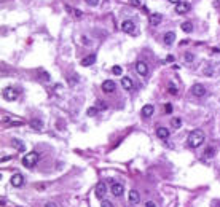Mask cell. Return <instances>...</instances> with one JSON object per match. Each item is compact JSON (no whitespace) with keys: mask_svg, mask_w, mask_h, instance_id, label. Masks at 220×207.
<instances>
[{"mask_svg":"<svg viewBox=\"0 0 220 207\" xmlns=\"http://www.w3.org/2000/svg\"><path fill=\"white\" fill-rule=\"evenodd\" d=\"M112 73H113V75H117V77H120V75L123 73V68H121L120 65H115V67L112 68Z\"/></svg>","mask_w":220,"mask_h":207,"instance_id":"d4e9b609","label":"cell"},{"mask_svg":"<svg viewBox=\"0 0 220 207\" xmlns=\"http://www.w3.org/2000/svg\"><path fill=\"white\" fill-rule=\"evenodd\" d=\"M190 92L193 96H196V97H203V96L206 94V88L201 85V83H195V85L190 88Z\"/></svg>","mask_w":220,"mask_h":207,"instance_id":"277c9868","label":"cell"},{"mask_svg":"<svg viewBox=\"0 0 220 207\" xmlns=\"http://www.w3.org/2000/svg\"><path fill=\"white\" fill-rule=\"evenodd\" d=\"M85 2H86L89 7H96V5L99 3V0H85Z\"/></svg>","mask_w":220,"mask_h":207,"instance_id":"f1b7e54d","label":"cell"},{"mask_svg":"<svg viewBox=\"0 0 220 207\" xmlns=\"http://www.w3.org/2000/svg\"><path fill=\"white\" fill-rule=\"evenodd\" d=\"M99 108H104L105 110L107 108V104H99Z\"/></svg>","mask_w":220,"mask_h":207,"instance_id":"8d00e7d4","label":"cell"},{"mask_svg":"<svg viewBox=\"0 0 220 207\" xmlns=\"http://www.w3.org/2000/svg\"><path fill=\"white\" fill-rule=\"evenodd\" d=\"M105 191H107V186H105L104 182H99L98 185H96V196H98L99 199H104Z\"/></svg>","mask_w":220,"mask_h":207,"instance_id":"8fae6325","label":"cell"},{"mask_svg":"<svg viewBox=\"0 0 220 207\" xmlns=\"http://www.w3.org/2000/svg\"><path fill=\"white\" fill-rule=\"evenodd\" d=\"M128 199H129V202L131 204H137L141 201V195H139V191L137 190H131L129 191V195H128Z\"/></svg>","mask_w":220,"mask_h":207,"instance_id":"4fadbf2b","label":"cell"},{"mask_svg":"<svg viewBox=\"0 0 220 207\" xmlns=\"http://www.w3.org/2000/svg\"><path fill=\"white\" fill-rule=\"evenodd\" d=\"M72 11H74V15H75L77 18H81V15H83V13H81L80 10H72Z\"/></svg>","mask_w":220,"mask_h":207,"instance_id":"d6a6232c","label":"cell"},{"mask_svg":"<svg viewBox=\"0 0 220 207\" xmlns=\"http://www.w3.org/2000/svg\"><path fill=\"white\" fill-rule=\"evenodd\" d=\"M40 159V155L37 153V151H29L24 158H22V166H26V167H34V166L38 162Z\"/></svg>","mask_w":220,"mask_h":207,"instance_id":"7a4b0ae2","label":"cell"},{"mask_svg":"<svg viewBox=\"0 0 220 207\" xmlns=\"http://www.w3.org/2000/svg\"><path fill=\"white\" fill-rule=\"evenodd\" d=\"M161 22V15H158V13H155V15L150 16V24L152 26H158Z\"/></svg>","mask_w":220,"mask_h":207,"instance_id":"ffe728a7","label":"cell"},{"mask_svg":"<svg viewBox=\"0 0 220 207\" xmlns=\"http://www.w3.org/2000/svg\"><path fill=\"white\" fill-rule=\"evenodd\" d=\"M171 124L174 128H180L182 126V118H172L171 120Z\"/></svg>","mask_w":220,"mask_h":207,"instance_id":"7402d4cb","label":"cell"},{"mask_svg":"<svg viewBox=\"0 0 220 207\" xmlns=\"http://www.w3.org/2000/svg\"><path fill=\"white\" fill-rule=\"evenodd\" d=\"M81 40H83V45H89V40L86 37H81Z\"/></svg>","mask_w":220,"mask_h":207,"instance_id":"d590c367","label":"cell"},{"mask_svg":"<svg viewBox=\"0 0 220 207\" xmlns=\"http://www.w3.org/2000/svg\"><path fill=\"white\" fill-rule=\"evenodd\" d=\"M2 96H3V99L8 101V102H13V101H16V99H18V92H16V89H15V88H11V86H7V88L3 89Z\"/></svg>","mask_w":220,"mask_h":207,"instance_id":"3957f363","label":"cell"},{"mask_svg":"<svg viewBox=\"0 0 220 207\" xmlns=\"http://www.w3.org/2000/svg\"><path fill=\"white\" fill-rule=\"evenodd\" d=\"M153 113H155V107H153V105L147 104V105L142 107V118H150Z\"/></svg>","mask_w":220,"mask_h":207,"instance_id":"7c38bea8","label":"cell"},{"mask_svg":"<svg viewBox=\"0 0 220 207\" xmlns=\"http://www.w3.org/2000/svg\"><path fill=\"white\" fill-rule=\"evenodd\" d=\"M11 185L15 186V188H21L22 185H24V177H22V174H15L11 177Z\"/></svg>","mask_w":220,"mask_h":207,"instance_id":"30bf717a","label":"cell"},{"mask_svg":"<svg viewBox=\"0 0 220 207\" xmlns=\"http://www.w3.org/2000/svg\"><path fill=\"white\" fill-rule=\"evenodd\" d=\"M145 207H156V204H155L153 201H147V202H145Z\"/></svg>","mask_w":220,"mask_h":207,"instance_id":"1f68e13d","label":"cell"},{"mask_svg":"<svg viewBox=\"0 0 220 207\" xmlns=\"http://www.w3.org/2000/svg\"><path fill=\"white\" fill-rule=\"evenodd\" d=\"M180 29L184 31V32H191V31H193V24H191L190 21H185V22H182V26H180Z\"/></svg>","mask_w":220,"mask_h":207,"instance_id":"d6986e66","label":"cell"},{"mask_svg":"<svg viewBox=\"0 0 220 207\" xmlns=\"http://www.w3.org/2000/svg\"><path fill=\"white\" fill-rule=\"evenodd\" d=\"M214 153H215V150H214L212 147H209V148H206L204 156H206V158H214Z\"/></svg>","mask_w":220,"mask_h":207,"instance_id":"44dd1931","label":"cell"},{"mask_svg":"<svg viewBox=\"0 0 220 207\" xmlns=\"http://www.w3.org/2000/svg\"><path fill=\"white\" fill-rule=\"evenodd\" d=\"M121 85H123V88H125L126 91L132 89V86H134L132 78H131V77H123V78H121Z\"/></svg>","mask_w":220,"mask_h":207,"instance_id":"5bb4252c","label":"cell"},{"mask_svg":"<svg viewBox=\"0 0 220 207\" xmlns=\"http://www.w3.org/2000/svg\"><path fill=\"white\" fill-rule=\"evenodd\" d=\"M3 121H5L7 124H13V126H21V124H22L21 121H13V120H10L8 116H7V118H3Z\"/></svg>","mask_w":220,"mask_h":207,"instance_id":"603a6c76","label":"cell"},{"mask_svg":"<svg viewBox=\"0 0 220 207\" xmlns=\"http://www.w3.org/2000/svg\"><path fill=\"white\" fill-rule=\"evenodd\" d=\"M185 61L187 62H191V61H195V54H191V53H185Z\"/></svg>","mask_w":220,"mask_h":207,"instance_id":"484cf974","label":"cell"},{"mask_svg":"<svg viewBox=\"0 0 220 207\" xmlns=\"http://www.w3.org/2000/svg\"><path fill=\"white\" fill-rule=\"evenodd\" d=\"M187 143H188L191 148H198V147H201V143H204V132H203L201 129H193V131L188 134Z\"/></svg>","mask_w":220,"mask_h":207,"instance_id":"6da1fadb","label":"cell"},{"mask_svg":"<svg viewBox=\"0 0 220 207\" xmlns=\"http://www.w3.org/2000/svg\"><path fill=\"white\" fill-rule=\"evenodd\" d=\"M191 8L190 2H180L175 5V13H179V15H185V13H188Z\"/></svg>","mask_w":220,"mask_h":207,"instance_id":"ba28073f","label":"cell"},{"mask_svg":"<svg viewBox=\"0 0 220 207\" xmlns=\"http://www.w3.org/2000/svg\"><path fill=\"white\" fill-rule=\"evenodd\" d=\"M29 124H31V126H32V128H34L35 131H40V129H42V128H43V123H42V121H40L38 118H32Z\"/></svg>","mask_w":220,"mask_h":207,"instance_id":"e0dca14e","label":"cell"},{"mask_svg":"<svg viewBox=\"0 0 220 207\" xmlns=\"http://www.w3.org/2000/svg\"><path fill=\"white\" fill-rule=\"evenodd\" d=\"M169 2H171V3H175V5H177V3H180V0H169Z\"/></svg>","mask_w":220,"mask_h":207,"instance_id":"74e56055","label":"cell"},{"mask_svg":"<svg viewBox=\"0 0 220 207\" xmlns=\"http://www.w3.org/2000/svg\"><path fill=\"white\" fill-rule=\"evenodd\" d=\"M136 72L139 73L141 77H147L148 75V65L144 61H137L136 62Z\"/></svg>","mask_w":220,"mask_h":207,"instance_id":"5b68a950","label":"cell"},{"mask_svg":"<svg viewBox=\"0 0 220 207\" xmlns=\"http://www.w3.org/2000/svg\"><path fill=\"white\" fill-rule=\"evenodd\" d=\"M164 110H166L168 113H171V112H172V105H171V104H166V105H164Z\"/></svg>","mask_w":220,"mask_h":207,"instance_id":"4dcf8cb0","label":"cell"},{"mask_svg":"<svg viewBox=\"0 0 220 207\" xmlns=\"http://www.w3.org/2000/svg\"><path fill=\"white\" fill-rule=\"evenodd\" d=\"M115 89H117V85H115L113 80H105L102 83V91L104 92H113Z\"/></svg>","mask_w":220,"mask_h":207,"instance_id":"9c48e42d","label":"cell"},{"mask_svg":"<svg viewBox=\"0 0 220 207\" xmlns=\"http://www.w3.org/2000/svg\"><path fill=\"white\" fill-rule=\"evenodd\" d=\"M96 62V54H89V56H86V58H83L81 59V65L83 67H88V65H91V64H94Z\"/></svg>","mask_w":220,"mask_h":207,"instance_id":"9a60e30c","label":"cell"},{"mask_svg":"<svg viewBox=\"0 0 220 207\" xmlns=\"http://www.w3.org/2000/svg\"><path fill=\"white\" fill-rule=\"evenodd\" d=\"M42 75H43V78H45V81H50V75H48L46 72H42Z\"/></svg>","mask_w":220,"mask_h":207,"instance_id":"e575fe53","label":"cell"},{"mask_svg":"<svg viewBox=\"0 0 220 207\" xmlns=\"http://www.w3.org/2000/svg\"><path fill=\"white\" fill-rule=\"evenodd\" d=\"M121 29L125 31L126 34H132V35H136V34H137V31H136V24H134L132 21H129V19L123 21V24H121Z\"/></svg>","mask_w":220,"mask_h":207,"instance_id":"8992f818","label":"cell"},{"mask_svg":"<svg viewBox=\"0 0 220 207\" xmlns=\"http://www.w3.org/2000/svg\"><path fill=\"white\" fill-rule=\"evenodd\" d=\"M169 92H171L172 96H175V94H177V88L174 86V83H169Z\"/></svg>","mask_w":220,"mask_h":207,"instance_id":"83f0119b","label":"cell"},{"mask_svg":"<svg viewBox=\"0 0 220 207\" xmlns=\"http://www.w3.org/2000/svg\"><path fill=\"white\" fill-rule=\"evenodd\" d=\"M45 207H58V204H56V202H53V201H48V202L45 204Z\"/></svg>","mask_w":220,"mask_h":207,"instance_id":"f546056e","label":"cell"},{"mask_svg":"<svg viewBox=\"0 0 220 207\" xmlns=\"http://www.w3.org/2000/svg\"><path fill=\"white\" fill-rule=\"evenodd\" d=\"M98 112H99V108L98 107H91V108H88V116H94V115H98Z\"/></svg>","mask_w":220,"mask_h":207,"instance_id":"cb8c5ba5","label":"cell"},{"mask_svg":"<svg viewBox=\"0 0 220 207\" xmlns=\"http://www.w3.org/2000/svg\"><path fill=\"white\" fill-rule=\"evenodd\" d=\"M169 131H168V128H158L156 129V135H158V139H168L169 137Z\"/></svg>","mask_w":220,"mask_h":207,"instance_id":"2e32d148","label":"cell"},{"mask_svg":"<svg viewBox=\"0 0 220 207\" xmlns=\"http://www.w3.org/2000/svg\"><path fill=\"white\" fill-rule=\"evenodd\" d=\"M101 207H113V204H112V201H108V199H102Z\"/></svg>","mask_w":220,"mask_h":207,"instance_id":"4316f807","label":"cell"},{"mask_svg":"<svg viewBox=\"0 0 220 207\" xmlns=\"http://www.w3.org/2000/svg\"><path fill=\"white\" fill-rule=\"evenodd\" d=\"M110 190H112V195L115 198H120L123 193H125V186H123V183H120V182H113L112 186H110Z\"/></svg>","mask_w":220,"mask_h":207,"instance_id":"52a82bcc","label":"cell"},{"mask_svg":"<svg viewBox=\"0 0 220 207\" xmlns=\"http://www.w3.org/2000/svg\"><path fill=\"white\" fill-rule=\"evenodd\" d=\"M129 3L132 5V7H139L141 3H139V0H129Z\"/></svg>","mask_w":220,"mask_h":207,"instance_id":"836d02e7","label":"cell"},{"mask_svg":"<svg viewBox=\"0 0 220 207\" xmlns=\"http://www.w3.org/2000/svg\"><path fill=\"white\" fill-rule=\"evenodd\" d=\"M174 41H175V34H174V32H168L166 35H164V43H166L168 46L172 45Z\"/></svg>","mask_w":220,"mask_h":207,"instance_id":"ac0fdd59","label":"cell"}]
</instances>
